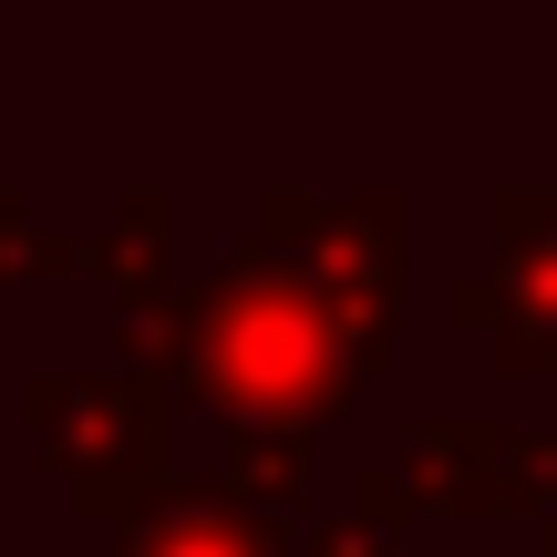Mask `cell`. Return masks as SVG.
Segmentation results:
<instances>
[]
</instances>
